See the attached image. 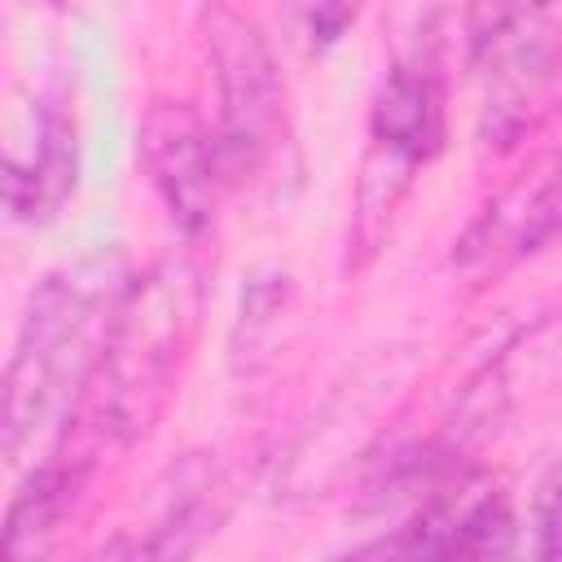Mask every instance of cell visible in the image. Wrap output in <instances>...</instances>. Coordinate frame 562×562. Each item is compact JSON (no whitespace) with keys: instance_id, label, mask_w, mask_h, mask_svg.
Segmentation results:
<instances>
[{"instance_id":"cell-9","label":"cell","mask_w":562,"mask_h":562,"mask_svg":"<svg viewBox=\"0 0 562 562\" xmlns=\"http://www.w3.org/2000/svg\"><path fill=\"white\" fill-rule=\"evenodd\" d=\"M299 9H303V22H307L312 40L316 44H334L351 22L356 0H299Z\"/></svg>"},{"instance_id":"cell-1","label":"cell","mask_w":562,"mask_h":562,"mask_svg":"<svg viewBox=\"0 0 562 562\" xmlns=\"http://www.w3.org/2000/svg\"><path fill=\"white\" fill-rule=\"evenodd\" d=\"M127 290L114 285L105 263L53 272L35 285L22 334L4 378V457L18 461L22 448L79 400L88 373L97 369L110 325Z\"/></svg>"},{"instance_id":"cell-5","label":"cell","mask_w":562,"mask_h":562,"mask_svg":"<svg viewBox=\"0 0 562 562\" xmlns=\"http://www.w3.org/2000/svg\"><path fill=\"white\" fill-rule=\"evenodd\" d=\"M75 189V119L61 97H40L31 119V149H9L4 198L26 224H44Z\"/></svg>"},{"instance_id":"cell-3","label":"cell","mask_w":562,"mask_h":562,"mask_svg":"<svg viewBox=\"0 0 562 562\" xmlns=\"http://www.w3.org/2000/svg\"><path fill=\"white\" fill-rule=\"evenodd\" d=\"M206 53L215 66L220 92V158L224 176L255 180L272 167L285 145V92L277 61L255 22L233 13L228 4H211L202 13Z\"/></svg>"},{"instance_id":"cell-10","label":"cell","mask_w":562,"mask_h":562,"mask_svg":"<svg viewBox=\"0 0 562 562\" xmlns=\"http://www.w3.org/2000/svg\"><path fill=\"white\" fill-rule=\"evenodd\" d=\"M536 553L540 558H562V483L540 496V509H536Z\"/></svg>"},{"instance_id":"cell-8","label":"cell","mask_w":562,"mask_h":562,"mask_svg":"<svg viewBox=\"0 0 562 562\" xmlns=\"http://www.w3.org/2000/svg\"><path fill=\"white\" fill-rule=\"evenodd\" d=\"M83 474H88V470L75 465L70 457H57V461L40 465V470L22 483V492L13 496V505H9V518H4V549H9V553L35 549V544L61 522V514L70 509V501H75Z\"/></svg>"},{"instance_id":"cell-4","label":"cell","mask_w":562,"mask_h":562,"mask_svg":"<svg viewBox=\"0 0 562 562\" xmlns=\"http://www.w3.org/2000/svg\"><path fill=\"white\" fill-rule=\"evenodd\" d=\"M136 140H140L136 145L140 167H145L149 184L158 189L171 224L189 241L206 237L215 224V198H220V176H224L220 140L180 101L149 105Z\"/></svg>"},{"instance_id":"cell-11","label":"cell","mask_w":562,"mask_h":562,"mask_svg":"<svg viewBox=\"0 0 562 562\" xmlns=\"http://www.w3.org/2000/svg\"><path fill=\"white\" fill-rule=\"evenodd\" d=\"M518 4H531V9H544V4H553V0H518Z\"/></svg>"},{"instance_id":"cell-6","label":"cell","mask_w":562,"mask_h":562,"mask_svg":"<svg viewBox=\"0 0 562 562\" xmlns=\"http://www.w3.org/2000/svg\"><path fill=\"white\" fill-rule=\"evenodd\" d=\"M391 549L435 553V558H496L514 549L509 505L487 487H448L422 505L408 536Z\"/></svg>"},{"instance_id":"cell-2","label":"cell","mask_w":562,"mask_h":562,"mask_svg":"<svg viewBox=\"0 0 562 562\" xmlns=\"http://www.w3.org/2000/svg\"><path fill=\"white\" fill-rule=\"evenodd\" d=\"M193 312L198 290L184 268H158L123 294L105 351L70 404V422L75 435L88 439V457L149 430L171 391Z\"/></svg>"},{"instance_id":"cell-7","label":"cell","mask_w":562,"mask_h":562,"mask_svg":"<svg viewBox=\"0 0 562 562\" xmlns=\"http://www.w3.org/2000/svg\"><path fill=\"white\" fill-rule=\"evenodd\" d=\"M373 145L400 167L430 162L443 145V88L422 66H400L386 75L373 101Z\"/></svg>"},{"instance_id":"cell-12","label":"cell","mask_w":562,"mask_h":562,"mask_svg":"<svg viewBox=\"0 0 562 562\" xmlns=\"http://www.w3.org/2000/svg\"><path fill=\"white\" fill-rule=\"evenodd\" d=\"M31 4H61V0H31Z\"/></svg>"}]
</instances>
